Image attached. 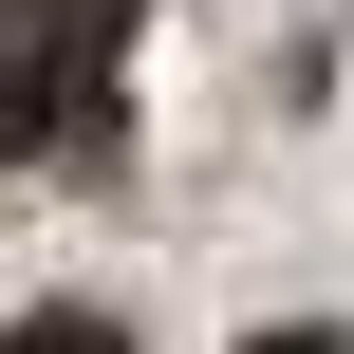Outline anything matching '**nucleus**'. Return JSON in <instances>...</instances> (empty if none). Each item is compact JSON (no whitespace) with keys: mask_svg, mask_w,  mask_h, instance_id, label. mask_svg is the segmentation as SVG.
<instances>
[{"mask_svg":"<svg viewBox=\"0 0 354 354\" xmlns=\"http://www.w3.org/2000/svg\"><path fill=\"white\" fill-rule=\"evenodd\" d=\"M93 56H112V0H0V131H56Z\"/></svg>","mask_w":354,"mask_h":354,"instance_id":"obj_1","label":"nucleus"},{"mask_svg":"<svg viewBox=\"0 0 354 354\" xmlns=\"http://www.w3.org/2000/svg\"><path fill=\"white\" fill-rule=\"evenodd\" d=\"M261 354H354V336H317V317H280V336H261Z\"/></svg>","mask_w":354,"mask_h":354,"instance_id":"obj_2","label":"nucleus"}]
</instances>
